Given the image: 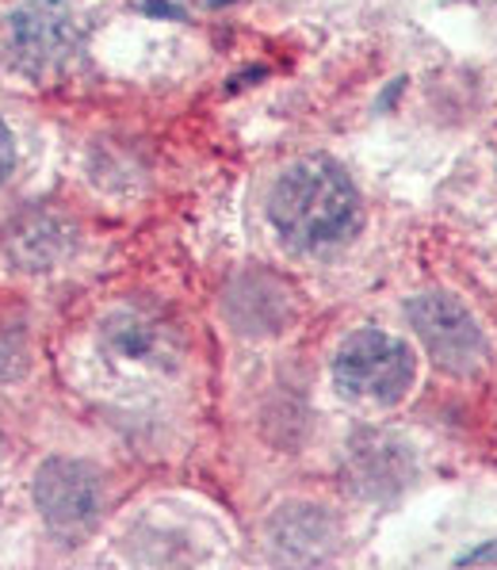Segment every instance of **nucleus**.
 I'll return each instance as SVG.
<instances>
[{"label":"nucleus","mask_w":497,"mask_h":570,"mask_svg":"<svg viewBox=\"0 0 497 570\" xmlns=\"http://www.w3.org/2000/svg\"><path fill=\"white\" fill-rule=\"evenodd\" d=\"M272 540L284 548V556L291 559H307V543L314 551V559L326 551V543L334 540V524H329L326 513H318L314 505H291V510H284L276 517L272 524Z\"/></svg>","instance_id":"obj_10"},{"label":"nucleus","mask_w":497,"mask_h":570,"mask_svg":"<svg viewBox=\"0 0 497 570\" xmlns=\"http://www.w3.org/2000/svg\"><path fill=\"white\" fill-rule=\"evenodd\" d=\"M100 345L108 348L116 361L127 364H153L165 367L177 353L169 322L153 318L146 311H116L100 330Z\"/></svg>","instance_id":"obj_7"},{"label":"nucleus","mask_w":497,"mask_h":570,"mask_svg":"<svg viewBox=\"0 0 497 570\" xmlns=\"http://www.w3.org/2000/svg\"><path fill=\"white\" fill-rule=\"evenodd\" d=\"M77 230L54 207L28 204L0 223V257L16 272H50L73 253Z\"/></svg>","instance_id":"obj_6"},{"label":"nucleus","mask_w":497,"mask_h":570,"mask_svg":"<svg viewBox=\"0 0 497 570\" xmlns=\"http://www.w3.org/2000/svg\"><path fill=\"white\" fill-rule=\"evenodd\" d=\"M85 47L81 16L66 0H28L8 16L4 55L16 73L28 81L62 77Z\"/></svg>","instance_id":"obj_2"},{"label":"nucleus","mask_w":497,"mask_h":570,"mask_svg":"<svg viewBox=\"0 0 497 570\" xmlns=\"http://www.w3.org/2000/svg\"><path fill=\"white\" fill-rule=\"evenodd\" d=\"M268 218L284 245L321 253L348 242L360 226V191L329 157H302L287 165L268 196Z\"/></svg>","instance_id":"obj_1"},{"label":"nucleus","mask_w":497,"mask_h":570,"mask_svg":"<svg viewBox=\"0 0 497 570\" xmlns=\"http://www.w3.org/2000/svg\"><path fill=\"white\" fill-rule=\"evenodd\" d=\"M226 314L241 333H280L291 322V292L272 276H241L226 295Z\"/></svg>","instance_id":"obj_8"},{"label":"nucleus","mask_w":497,"mask_h":570,"mask_svg":"<svg viewBox=\"0 0 497 570\" xmlns=\"http://www.w3.org/2000/svg\"><path fill=\"white\" fill-rule=\"evenodd\" d=\"M12 173H16V138L8 130V122L0 119V188H4Z\"/></svg>","instance_id":"obj_12"},{"label":"nucleus","mask_w":497,"mask_h":570,"mask_svg":"<svg viewBox=\"0 0 497 570\" xmlns=\"http://www.w3.org/2000/svg\"><path fill=\"white\" fill-rule=\"evenodd\" d=\"M28 367V345L20 333L0 330V380H16Z\"/></svg>","instance_id":"obj_11"},{"label":"nucleus","mask_w":497,"mask_h":570,"mask_svg":"<svg viewBox=\"0 0 497 570\" xmlns=\"http://www.w3.org/2000/svg\"><path fill=\"white\" fill-rule=\"evenodd\" d=\"M459 563H497V540H490V543H486V548H475V551H470V556H464V559H459Z\"/></svg>","instance_id":"obj_13"},{"label":"nucleus","mask_w":497,"mask_h":570,"mask_svg":"<svg viewBox=\"0 0 497 570\" xmlns=\"http://www.w3.org/2000/svg\"><path fill=\"white\" fill-rule=\"evenodd\" d=\"M34 510L42 521L62 537H81L100 521L103 510V482L81 460H47L34 471Z\"/></svg>","instance_id":"obj_5"},{"label":"nucleus","mask_w":497,"mask_h":570,"mask_svg":"<svg viewBox=\"0 0 497 570\" xmlns=\"http://www.w3.org/2000/svg\"><path fill=\"white\" fill-rule=\"evenodd\" d=\"M348 463H352V487L360 490V494L382 498V494H390V490H398L409 482L406 449L382 433L356 436L352 452H348Z\"/></svg>","instance_id":"obj_9"},{"label":"nucleus","mask_w":497,"mask_h":570,"mask_svg":"<svg viewBox=\"0 0 497 570\" xmlns=\"http://www.w3.org/2000/svg\"><path fill=\"white\" fill-rule=\"evenodd\" d=\"M406 318H409V326H414L417 341L425 345V353L440 367L459 372V375H470L483 367L486 337L464 303H456L451 295L429 292V295H417V299L406 306Z\"/></svg>","instance_id":"obj_4"},{"label":"nucleus","mask_w":497,"mask_h":570,"mask_svg":"<svg viewBox=\"0 0 497 570\" xmlns=\"http://www.w3.org/2000/svg\"><path fill=\"white\" fill-rule=\"evenodd\" d=\"M417 361L406 341L382 330H356L334 356V380L348 399L398 402L409 391Z\"/></svg>","instance_id":"obj_3"}]
</instances>
